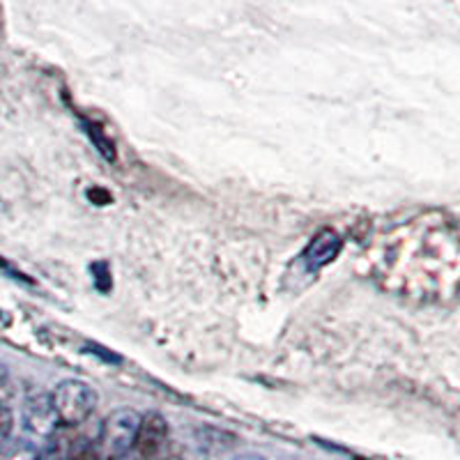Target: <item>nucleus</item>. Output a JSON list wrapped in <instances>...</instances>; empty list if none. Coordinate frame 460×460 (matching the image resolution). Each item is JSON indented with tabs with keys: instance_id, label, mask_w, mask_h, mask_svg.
I'll return each mask as SVG.
<instances>
[{
	"instance_id": "9d476101",
	"label": "nucleus",
	"mask_w": 460,
	"mask_h": 460,
	"mask_svg": "<svg viewBox=\"0 0 460 460\" xmlns=\"http://www.w3.org/2000/svg\"><path fill=\"white\" fill-rule=\"evenodd\" d=\"M7 382H10V373H7V367L0 361V401L7 398Z\"/></svg>"
},
{
	"instance_id": "1a4fd4ad",
	"label": "nucleus",
	"mask_w": 460,
	"mask_h": 460,
	"mask_svg": "<svg viewBox=\"0 0 460 460\" xmlns=\"http://www.w3.org/2000/svg\"><path fill=\"white\" fill-rule=\"evenodd\" d=\"M72 460H104L102 458L100 449L94 445H79L76 447V451H74Z\"/></svg>"
},
{
	"instance_id": "6e6552de",
	"label": "nucleus",
	"mask_w": 460,
	"mask_h": 460,
	"mask_svg": "<svg viewBox=\"0 0 460 460\" xmlns=\"http://www.w3.org/2000/svg\"><path fill=\"white\" fill-rule=\"evenodd\" d=\"M12 435H14V410L5 398V401H0V451L5 449Z\"/></svg>"
},
{
	"instance_id": "7ed1b4c3",
	"label": "nucleus",
	"mask_w": 460,
	"mask_h": 460,
	"mask_svg": "<svg viewBox=\"0 0 460 460\" xmlns=\"http://www.w3.org/2000/svg\"><path fill=\"white\" fill-rule=\"evenodd\" d=\"M22 419H23V435L40 447H42L49 438H53V433L60 429L56 412H53L51 394L47 392L28 394L26 401H23Z\"/></svg>"
},
{
	"instance_id": "39448f33",
	"label": "nucleus",
	"mask_w": 460,
	"mask_h": 460,
	"mask_svg": "<svg viewBox=\"0 0 460 460\" xmlns=\"http://www.w3.org/2000/svg\"><path fill=\"white\" fill-rule=\"evenodd\" d=\"M341 252V240L334 230H323L318 237L309 244V249L304 252V262L309 270H320L327 262H332L336 258V253Z\"/></svg>"
},
{
	"instance_id": "0eeeda50",
	"label": "nucleus",
	"mask_w": 460,
	"mask_h": 460,
	"mask_svg": "<svg viewBox=\"0 0 460 460\" xmlns=\"http://www.w3.org/2000/svg\"><path fill=\"white\" fill-rule=\"evenodd\" d=\"M37 456H40V445H35L26 435L22 438L12 435L5 449L0 451V460H37Z\"/></svg>"
},
{
	"instance_id": "f03ea898",
	"label": "nucleus",
	"mask_w": 460,
	"mask_h": 460,
	"mask_svg": "<svg viewBox=\"0 0 460 460\" xmlns=\"http://www.w3.org/2000/svg\"><path fill=\"white\" fill-rule=\"evenodd\" d=\"M138 424H141V414L137 410L120 408L111 412L104 419L97 438V449H100L104 460H120L131 454L134 439H137Z\"/></svg>"
},
{
	"instance_id": "f257e3e1",
	"label": "nucleus",
	"mask_w": 460,
	"mask_h": 460,
	"mask_svg": "<svg viewBox=\"0 0 460 460\" xmlns=\"http://www.w3.org/2000/svg\"><path fill=\"white\" fill-rule=\"evenodd\" d=\"M51 405L60 429L74 430L93 417L94 408H97V394L88 382L67 377V380L58 382L51 392Z\"/></svg>"
},
{
	"instance_id": "423d86ee",
	"label": "nucleus",
	"mask_w": 460,
	"mask_h": 460,
	"mask_svg": "<svg viewBox=\"0 0 460 460\" xmlns=\"http://www.w3.org/2000/svg\"><path fill=\"white\" fill-rule=\"evenodd\" d=\"M76 439H74L69 429H58L53 438H49L42 447H40V456L37 460H72L74 451H76Z\"/></svg>"
},
{
	"instance_id": "20e7f679",
	"label": "nucleus",
	"mask_w": 460,
	"mask_h": 460,
	"mask_svg": "<svg viewBox=\"0 0 460 460\" xmlns=\"http://www.w3.org/2000/svg\"><path fill=\"white\" fill-rule=\"evenodd\" d=\"M168 445V421L159 412L141 414V424H138L137 439L131 447V454L138 460H155L162 456V451Z\"/></svg>"
}]
</instances>
